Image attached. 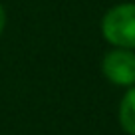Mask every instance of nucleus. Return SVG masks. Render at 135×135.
<instances>
[{
    "mask_svg": "<svg viewBox=\"0 0 135 135\" xmlns=\"http://www.w3.org/2000/svg\"><path fill=\"white\" fill-rule=\"evenodd\" d=\"M101 34L115 48H135V4L125 2L109 8L101 20Z\"/></svg>",
    "mask_w": 135,
    "mask_h": 135,
    "instance_id": "obj_1",
    "label": "nucleus"
},
{
    "mask_svg": "<svg viewBox=\"0 0 135 135\" xmlns=\"http://www.w3.org/2000/svg\"><path fill=\"white\" fill-rule=\"evenodd\" d=\"M103 76L115 85H135V54L127 48L107 52L101 62Z\"/></svg>",
    "mask_w": 135,
    "mask_h": 135,
    "instance_id": "obj_2",
    "label": "nucleus"
},
{
    "mask_svg": "<svg viewBox=\"0 0 135 135\" xmlns=\"http://www.w3.org/2000/svg\"><path fill=\"white\" fill-rule=\"evenodd\" d=\"M119 123L123 131L135 135V85H131L129 91H125L119 105Z\"/></svg>",
    "mask_w": 135,
    "mask_h": 135,
    "instance_id": "obj_3",
    "label": "nucleus"
},
{
    "mask_svg": "<svg viewBox=\"0 0 135 135\" xmlns=\"http://www.w3.org/2000/svg\"><path fill=\"white\" fill-rule=\"evenodd\" d=\"M4 26H6V12H4V6L0 4V34L4 30Z\"/></svg>",
    "mask_w": 135,
    "mask_h": 135,
    "instance_id": "obj_4",
    "label": "nucleus"
}]
</instances>
